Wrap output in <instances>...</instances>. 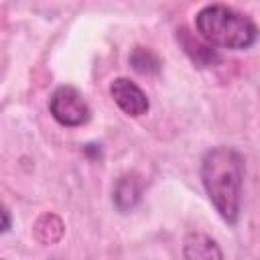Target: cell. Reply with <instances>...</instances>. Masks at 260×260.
<instances>
[{
    "label": "cell",
    "instance_id": "cell-7",
    "mask_svg": "<svg viewBox=\"0 0 260 260\" xmlns=\"http://www.w3.org/2000/svg\"><path fill=\"white\" fill-rule=\"evenodd\" d=\"M179 37H181V43H183L185 51L189 53V57H191L195 63H199V65H213V63L219 59L217 53H215V49H213L209 43H205L203 39H201V41L193 39L185 28L179 30Z\"/></svg>",
    "mask_w": 260,
    "mask_h": 260
},
{
    "label": "cell",
    "instance_id": "cell-2",
    "mask_svg": "<svg viewBox=\"0 0 260 260\" xmlns=\"http://www.w3.org/2000/svg\"><path fill=\"white\" fill-rule=\"evenodd\" d=\"M197 35L211 47L244 51L256 45L260 28L256 22L225 4H207L195 14Z\"/></svg>",
    "mask_w": 260,
    "mask_h": 260
},
{
    "label": "cell",
    "instance_id": "cell-3",
    "mask_svg": "<svg viewBox=\"0 0 260 260\" xmlns=\"http://www.w3.org/2000/svg\"><path fill=\"white\" fill-rule=\"evenodd\" d=\"M49 112L65 128H79L89 122L91 110L83 93L73 85H59L49 98Z\"/></svg>",
    "mask_w": 260,
    "mask_h": 260
},
{
    "label": "cell",
    "instance_id": "cell-8",
    "mask_svg": "<svg viewBox=\"0 0 260 260\" xmlns=\"http://www.w3.org/2000/svg\"><path fill=\"white\" fill-rule=\"evenodd\" d=\"M130 65L134 71H138L140 75H158L160 71V59L154 51L146 49V47H134L130 57H128Z\"/></svg>",
    "mask_w": 260,
    "mask_h": 260
},
{
    "label": "cell",
    "instance_id": "cell-1",
    "mask_svg": "<svg viewBox=\"0 0 260 260\" xmlns=\"http://www.w3.org/2000/svg\"><path fill=\"white\" fill-rule=\"evenodd\" d=\"M201 183L223 221L236 223L242 207L244 156L234 146H213L201 158Z\"/></svg>",
    "mask_w": 260,
    "mask_h": 260
},
{
    "label": "cell",
    "instance_id": "cell-5",
    "mask_svg": "<svg viewBox=\"0 0 260 260\" xmlns=\"http://www.w3.org/2000/svg\"><path fill=\"white\" fill-rule=\"evenodd\" d=\"M142 199V183L134 173H126L122 175L112 191V201L116 205V209L120 213H128L132 211Z\"/></svg>",
    "mask_w": 260,
    "mask_h": 260
},
{
    "label": "cell",
    "instance_id": "cell-6",
    "mask_svg": "<svg viewBox=\"0 0 260 260\" xmlns=\"http://www.w3.org/2000/svg\"><path fill=\"white\" fill-rule=\"evenodd\" d=\"M183 256L185 258L211 260V258H223V252L219 250L215 240H211L205 234L193 232V234H187L183 240Z\"/></svg>",
    "mask_w": 260,
    "mask_h": 260
},
{
    "label": "cell",
    "instance_id": "cell-4",
    "mask_svg": "<svg viewBox=\"0 0 260 260\" xmlns=\"http://www.w3.org/2000/svg\"><path fill=\"white\" fill-rule=\"evenodd\" d=\"M110 95H112L114 104L126 116H132V118H138V116L146 114L148 108H150L148 98L142 91V87L136 85L134 81H130L128 77H116L110 83Z\"/></svg>",
    "mask_w": 260,
    "mask_h": 260
},
{
    "label": "cell",
    "instance_id": "cell-9",
    "mask_svg": "<svg viewBox=\"0 0 260 260\" xmlns=\"http://www.w3.org/2000/svg\"><path fill=\"white\" fill-rule=\"evenodd\" d=\"M2 217H4V221H2V234H6L10 230V209L8 207L2 209Z\"/></svg>",
    "mask_w": 260,
    "mask_h": 260
}]
</instances>
